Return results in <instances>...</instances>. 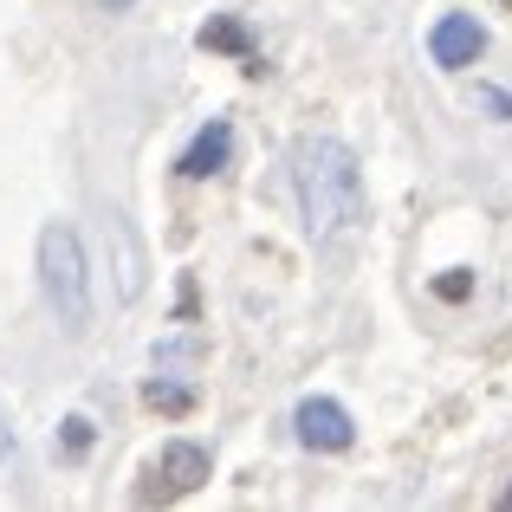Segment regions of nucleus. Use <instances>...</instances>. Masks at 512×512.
Here are the masks:
<instances>
[{
    "instance_id": "15",
    "label": "nucleus",
    "mask_w": 512,
    "mask_h": 512,
    "mask_svg": "<svg viewBox=\"0 0 512 512\" xmlns=\"http://www.w3.org/2000/svg\"><path fill=\"white\" fill-rule=\"evenodd\" d=\"M500 512H512V487H506V493H500Z\"/></svg>"
},
{
    "instance_id": "11",
    "label": "nucleus",
    "mask_w": 512,
    "mask_h": 512,
    "mask_svg": "<svg viewBox=\"0 0 512 512\" xmlns=\"http://www.w3.org/2000/svg\"><path fill=\"white\" fill-rule=\"evenodd\" d=\"M435 292H441L448 305H461L467 292H474V273H467V266H454V273H441V279H435Z\"/></svg>"
},
{
    "instance_id": "6",
    "label": "nucleus",
    "mask_w": 512,
    "mask_h": 512,
    "mask_svg": "<svg viewBox=\"0 0 512 512\" xmlns=\"http://www.w3.org/2000/svg\"><path fill=\"white\" fill-rule=\"evenodd\" d=\"M227 156H234V117H208V124L188 137V150L175 156V175H182V182H208V175L227 169Z\"/></svg>"
},
{
    "instance_id": "3",
    "label": "nucleus",
    "mask_w": 512,
    "mask_h": 512,
    "mask_svg": "<svg viewBox=\"0 0 512 512\" xmlns=\"http://www.w3.org/2000/svg\"><path fill=\"white\" fill-rule=\"evenodd\" d=\"M208 474H214V454L201 448V441H169V448L156 454V467H150L143 500H188Z\"/></svg>"
},
{
    "instance_id": "14",
    "label": "nucleus",
    "mask_w": 512,
    "mask_h": 512,
    "mask_svg": "<svg viewBox=\"0 0 512 512\" xmlns=\"http://www.w3.org/2000/svg\"><path fill=\"white\" fill-rule=\"evenodd\" d=\"M98 7H111V13H124V7H137V0H98Z\"/></svg>"
},
{
    "instance_id": "13",
    "label": "nucleus",
    "mask_w": 512,
    "mask_h": 512,
    "mask_svg": "<svg viewBox=\"0 0 512 512\" xmlns=\"http://www.w3.org/2000/svg\"><path fill=\"white\" fill-rule=\"evenodd\" d=\"M7 454H13V428L0 422V461H7Z\"/></svg>"
},
{
    "instance_id": "2",
    "label": "nucleus",
    "mask_w": 512,
    "mask_h": 512,
    "mask_svg": "<svg viewBox=\"0 0 512 512\" xmlns=\"http://www.w3.org/2000/svg\"><path fill=\"white\" fill-rule=\"evenodd\" d=\"M39 292L46 305L59 312L65 331H85L91 325V266H85V247L65 221H52L39 234Z\"/></svg>"
},
{
    "instance_id": "12",
    "label": "nucleus",
    "mask_w": 512,
    "mask_h": 512,
    "mask_svg": "<svg viewBox=\"0 0 512 512\" xmlns=\"http://www.w3.org/2000/svg\"><path fill=\"white\" fill-rule=\"evenodd\" d=\"M85 448H91V422H85V415H72V422H65V454L78 461Z\"/></svg>"
},
{
    "instance_id": "9",
    "label": "nucleus",
    "mask_w": 512,
    "mask_h": 512,
    "mask_svg": "<svg viewBox=\"0 0 512 512\" xmlns=\"http://www.w3.org/2000/svg\"><path fill=\"white\" fill-rule=\"evenodd\" d=\"M143 409L188 415V409H195V389H188V383H143Z\"/></svg>"
},
{
    "instance_id": "1",
    "label": "nucleus",
    "mask_w": 512,
    "mask_h": 512,
    "mask_svg": "<svg viewBox=\"0 0 512 512\" xmlns=\"http://www.w3.org/2000/svg\"><path fill=\"white\" fill-rule=\"evenodd\" d=\"M292 188H299L305 234L318 247L344 240L363 221V163L344 137H299V150H292Z\"/></svg>"
},
{
    "instance_id": "5",
    "label": "nucleus",
    "mask_w": 512,
    "mask_h": 512,
    "mask_svg": "<svg viewBox=\"0 0 512 512\" xmlns=\"http://www.w3.org/2000/svg\"><path fill=\"white\" fill-rule=\"evenodd\" d=\"M480 52H487V26H480L474 13H441L435 33H428V59H435L441 72H467Z\"/></svg>"
},
{
    "instance_id": "16",
    "label": "nucleus",
    "mask_w": 512,
    "mask_h": 512,
    "mask_svg": "<svg viewBox=\"0 0 512 512\" xmlns=\"http://www.w3.org/2000/svg\"><path fill=\"white\" fill-rule=\"evenodd\" d=\"M500 7H506V13H512V0H500Z\"/></svg>"
},
{
    "instance_id": "8",
    "label": "nucleus",
    "mask_w": 512,
    "mask_h": 512,
    "mask_svg": "<svg viewBox=\"0 0 512 512\" xmlns=\"http://www.w3.org/2000/svg\"><path fill=\"white\" fill-rule=\"evenodd\" d=\"M195 46H201V52H234L247 72H260V46H253L247 20H234V13H214V20L195 33Z\"/></svg>"
},
{
    "instance_id": "10",
    "label": "nucleus",
    "mask_w": 512,
    "mask_h": 512,
    "mask_svg": "<svg viewBox=\"0 0 512 512\" xmlns=\"http://www.w3.org/2000/svg\"><path fill=\"white\" fill-rule=\"evenodd\" d=\"M474 104H480V111H493V124H512V91H500V85H474Z\"/></svg>"
},
{
    "instance_id": "4",
    "label": "nucleus",
    "mask_w": 512,
    "mask_h": 512,
    "mask_svg": "<svg viewBox=\"0 0 512 512\" xmlns=\"http://www.w3.org/2000/svg\"><path fill=\"white\" fill-rule=\"evenodd\" d=\"M292 435H299V448H312V454L357 448V422H350V409L331 402V396H305L299 409H292Z\"/></svg>"
},
{
    "instance_id": "7",
    "label": "nucleus",
    "mask_w": 512,
    "mask_h": 512,
    "mask_svg": "<svg viewBox=\"0 0 512 512\" xmlns=\"http://www.w3.org/2000/svg\"><path fill=\"white\" fill-rule=\"evenodd\" d=\"M104 247H111V266H117V299H143V273H150V253H143L130 214H104Z\"/></svg>"
}]
</instances>
